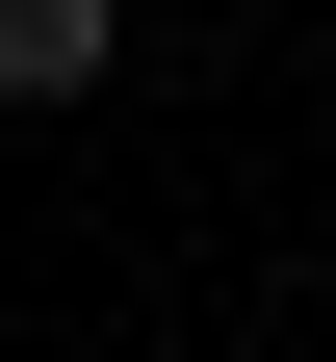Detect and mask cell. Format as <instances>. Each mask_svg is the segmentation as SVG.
<instances>
[{"label": "cell", "instance_id": "obj_1", "mask_svg": "<svg viewBox=\"0 0 336 362\" xmlns=\"http://www.w3.org/2000/svg\"><path fill=\"white\" fill-rule=\"evenodd\" d=\"M104 52H129V0H0V104H104Z\"/></svg>", "mask_w": 336, "mask_h": 362}]
</instances>
